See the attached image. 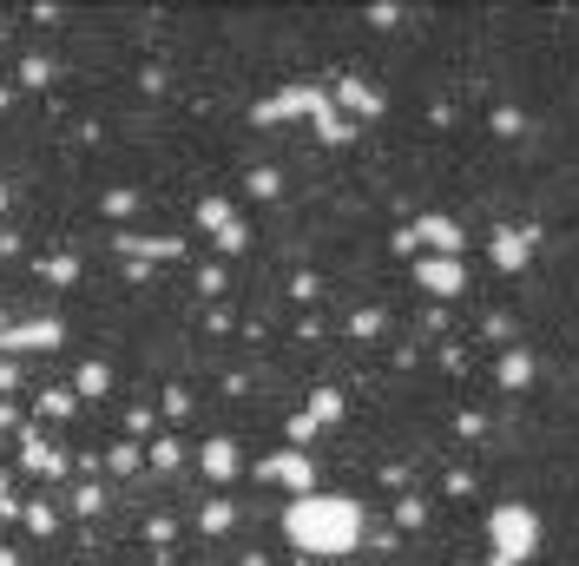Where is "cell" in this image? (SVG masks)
<instances>
[{"mask_svg":"<svg viewBox=\"0 0 579 566\" xmlns=\"http://www.w3.org/2000/svg\"><path fill=\"white\" fill-rule=\"evenodd\" d=\"M494 540H501V553H527L533 547V520L520 514V507L514 514H494Z\"/></svg>","mask_w":579,"mask_h":566,"instance_id":"7a4b0ae2","label":"cell"},{"mask_svg":"<svg viewBox=\"0 0 579 566\" xmlns=\"http://www.w3.org/2000/svg\"><path fill=\"white\" fill-rule=\"evenodd\" d=\"M290 534H297L303 547H349V540H356V507L316 501V507H303V514H290Z\"/></svg>","mask_w":579,"mask_h":566,"instance_id":"6da1fadb","label":"cell"}]
</instances>
